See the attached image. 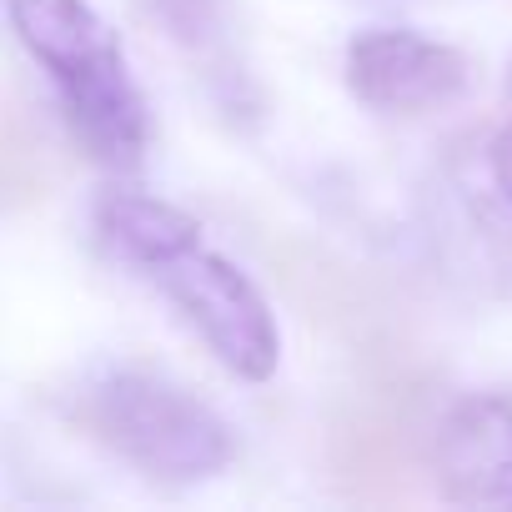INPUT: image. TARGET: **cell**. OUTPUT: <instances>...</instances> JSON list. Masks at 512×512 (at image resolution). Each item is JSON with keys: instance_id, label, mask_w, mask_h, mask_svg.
I'll use <instances>...</instances> for the list:
<instances>
[{"instance_id": "1", "label": "cell", "mask_w": 512, "mask_h": 512, "mask_svg": "<svg viewBox=\"0 0 512 512\" xmlns=\"http://www.w3.org/2000/svg\"><path fill=\"white\" fill-rule=\"evenodd\" d=\"M11 26L26 51L51 71L76 141L111 171H136L146 161L151 121L146 101L126 76L116 31L86 0H6Z\"/></svg>"}, {"instance_id": "2", "label": "cell", "mask_w": 512, "mask_h": 512, "mask_svg": "<svg viewBox=\"0 0 512 512\" xmlns=\"http://www.w3.org/2000/svg\"><path fill=\"white\" fill-rule=\"evenodd\" d=\"M76 417L96 442L161 482L216 477L236 452L231 427L201 397L146 372H111L91 382Z\"/></svg>"}, {"instance_id": "3", "label": "cell", "mask_w": 512, "mask_h": 512, "mask_svg": "<svg viewBox=\"0 0 512 512\" xmlns=\"http://www.w3.org/2000/svg\"><path fill=\"white\" fill-rule=\"evenodd\" d=\"M156 287L181 307V317L201 332V342L216 352V362L241 382H267L282 362L277 322L256 292L226 256L216 251H181L171 262L151 267Z\"/></svg>"}, {"instance_id": "4", "label": "cell", "mask_w": 512, "mask_h": 512, "mask_svg": "<svg viewBox=\"0 0 512 512\" xmlns=\"http://www.w3.org/2000/svg\"><path fill=\"white\" fill-rule=\"evenodd\" d=\"M347 86L382 116H427L467 96L472 61L417 31H362L347 46Z\"/></svg>"}, {"instance_id": "5", "label": "cell", "mask_w": 512, "mask_h": 512, "mask_svg": "<svg viewBox=\"0 0 512 512\" xmlns=\"http://www.w3.org/2000/svg\"><path fill=\"white\" fill-rule=\"evenodd\" d=\"M437 492L457 507H512V402L477 392L432 427Z\"/></svg>"}, {"instance_id": "6", "label": "cell", "mask_w": 512, "mask_h": 512, "mask_svg": "<svg viewBox=\"0 0 512 512\" xmlns=\"http://www.w3.org/2000/svg\"><path fill=\"white\" fill-rule=\"evenodd\" d=\"M332 467H337V477L347 482L352 497L387 502V497L407 492V477H412L417 457H412L407 427L392 412L367 407V412L337 422V432H332Z\"/></svg>"}, {"instance_id": "7", "label": "cell", "mask_w": 512, "mask_h": 512, "mask_svg": "<svg viewBox=\"0 0 512 512\" xmlns=\"http://www.w3.org/2000/svg\"><path fill=\"white\" fill-rule=\"evenodd\" d=\"M96 226L121 256H131L141 267H161L171 256L201 246V221L191 211L136 191H111L96 206Z\"/></svg>"}, {"instance_id": "8", "label": "cell", "mask_w": 512, "mask_h": 512, "mask_svg": "<svg viewBox=\"0 0 512 512\" xmlns=\"http://www.w3.org/2000/svg\"><path fill=\"white\" fill-rule=\"evenodd\" d=\"M156 21L181 41V46H211L221 36V6L216 0H151Z\"/></svg>"}, {"instance_id": "9", "label": "cell", "mask_w": 512, "mask_h": 512, "mask_svg": "<svg viewBox=\"0 0 512 512\" xmlns=\"http://www.w3.org/2000/svg\"><path fill=\"white\" fill-rule=\"evenodd\" d=\"M492 181H497V191L512 201V121L497 131V141H492Z\"/></svg>"}]
</instances>
